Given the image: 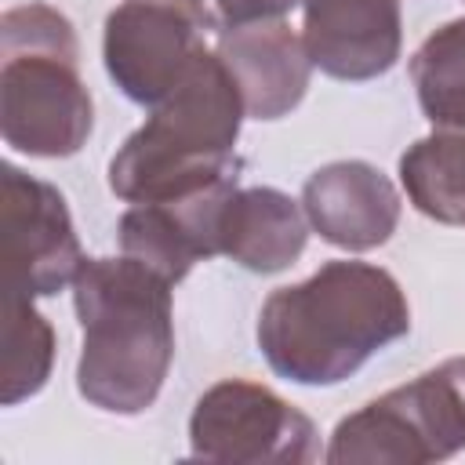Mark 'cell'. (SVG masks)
I'll return each mask as SVG.
<instances>
[{"mask_svg": "<svg viewBox=\"0 0 465 465\" xmlns=\"http://www.w3.org/2000/svg\"><path fill=\"white\" fill-rule=\"evenodd\" d=\"M411 331L396 276L371 262H327L309 280L276 287L258 312V349L294 385H338Z\"/></svg>", "mask_w": 465, "mask_h": 465, "instance_id": "cell-1", "label": "cell"}, {"mask_svg": "<svg viewBox=\"0 0 465 465\" xmlns=\"http://www.w3.org/2000/svg\"><path fill=\"white\" fill-rule=\"evenodd\" d=\"M171 287L138 258H84L73 280L76 389L91 407L131 418L156 403L174 360Z\"/></svg>", "mask_w": 465, "mask_h": 465, "instance_id": "cell-2", "label": "cell"}, {"mask_svg": "<svg viewBox=\"0 0 465 465\" xmlns=\"http://www.w3.org/2000/svg\"><path fill=\"white\" fill-rule=\"evenodd\" d=\"M243 116L225 62L203 47L185 80L149 109V120L109 160V189L127 203H167L240 178Z\"/></svg>", "mask_w": 465, "mask_h": 465, "instance_id": "cell-3", "label": "cell"}, {"mask_svg": "<svg viewBox=\"0 0 465 465\" xmlns=\"http://www.w3.org/2000/svg\"><path fill=\"white\" fill-rule=\"evenodd\" d=\"M94 105L80 80L73 22L47 4L0 18V134L15 153L62 160L80 153Z\"/></svg>", "mask_w": 465, "mask_h": 465, "instance_id": "cell-4", "label": "cell"}, {"mask_svg": "<svg viewBox=\"0 0 465 465\" xmlns=\"http://www.w3.org/2000/svg\"><path fill=\"white\" fill-rule=\"evenodd\" d=\"M458 450H465V356H450L341 418L323 458L331 465H425Z\"/></svg>", "mask_w": 465, "mask_h": 465, "instance_id": "cell-5", "label": "cell"}, {"mask_svg": "<svg viewBox=\"0 0 465 465\" xmlns=\"http://www.w3.org/2000/svg\"><path fill=\"white\" fill-rule=\"evenodd\" d=\"M189 454L232 465H302L320 454V443L312 418L269 385L222 378L189 414Z\"/></svg>", "mask_w": 465, "mask_h": 465, "instance_id": "cell-6", "label": "cell"}, {"mask_svg": "<svg viewBox=\"0 0 465 465\" xmlns=\"http://www.w3.org/2000/svg\"><path fill=\"white\" fill-rule=\"evenodd\" d=\"M211 18L178 0H124L109 11L102 58L109 80L134 105H160L207 47L200 29Z\"/></svg>", "mask_w": 465, "mask_h": 465, "instance_id": "cell-7", "label": "cell"}, {"mask_svg": "<svg viewBox=\"0 0 465 465\" xmlns=\"http://www.w3.org/2000/svg\"><path fill=\"white\" fill-rule=\"evenodd\" d=\"M4 200V276L7 294L47 298L76 280L84 254L65 207V196L25 174L15 163H4L0 174Z\"/></svg>", "mask_w": 465, "mask_h": 465, "instance_id": "cell-8", "label": "cell"}, {"mask_svg": "<svg viewBox=\"0 0 465 465\" xmlns=\"http://www.w3.org/2000/svg\"><path fill=\"white\" fill-rule=\"evenodd\" d=\"M302 40L312 69L334 80H374L403 47L400 0H305Z\"/></svg>", "mask_w": 465, "mask_h": 465, "instance_id": "cell-9", "label": "cell"}, {"mask_svg": "<svg viewBox=\"0 0 465 465\" xmlns=\"http://www.w3.org/2000/svg\"><path fill=\"white\" fill-rule=\"evenodd\" d=\"M400 193L367 160H334L316 167L302 185L309 229L341 251H374L400 225Z\"/></svg>", "mask_w": 465, "mask_h": 465, "instance_id": "cell-10", "label": "cell"}, {"mask_svg": "<svg viewBox=\"0 0 465 465\" xmlns=\"http://www.w3.org/2000/svg\"><path fill=\"white\" fill-rule=\"evenodd\" d=\"M214 51L225 62L251 120H280L298 109L309 91L312 58L305 40L283 18L222 25Z\"/></svg>", "mask_w": 465, "mask_h": 465, "instance_id": "cell-11", "label": "cell"}, {"mask_svg": "<svg viewBox=\"0 0 465 465\" xmlns=\"http://www.w3.org/2000/svg\"><path fill=\"white\" fill-rule=\"evenodd\" d=\"M236 178L196 196L167 203H134L120 218V251L156 269L167 283H182L200 258L218 254V211Z\"/></svg>", "mask_w": 465, "mask_h": 465, "instance_id": "cell-12", "label": "cell"}, {"mask_svg": "<svg viewBox=\"0 0 465 465\" xmlns=\"http://www.w3.org/2000/svg\"><path fill=\"white\" fill-rule=\"evenodd\" d=\"M309 240L302 203L272 185L232 189L218 211V254L251 272H280L294 265Z\"/></svg>", "mask_w": 465, "mask_h": 465, "instance_id": "cell-13", "label": "cell"}, {"mask_svg": "<svg viewBox=\"0 0 465 465\" xmlns=\"http://www.w3.org/2000/svg\"><path fill=\"white\" fill-rule=\"evenodd\" d=\"M407 200L432 222L465 229V131L436 127L400 156Z\"/></svg>", "mask_w": 465, "mask_h": 465, "instance_id": "cell-14", "label": "cell"}, {"mask_svg": "<svg viewBox=\"0 0 465 465\" xmlns=\"http://www.w3.org/2000/svg\"><path fill=\"white\" fill-rule=\"evenodd\" d=\"M411 84L432 127L465 131V18L429 33L411 54Z\"/></svg>", "mask_w": 465, "mask_h": 465, "instance_id": "cell-15", "label": "cell"}, {"mask_svg": "<svg viewBox=\"0 0 465 465\" xmlns=\"http://www.w3.org/2000/svg\"><path fill=\"white\" fill-rule=\"evenodd\" d=\"M54 367V331L33 309V298L7 294V323H4V378L0 403L15 407L36 396Z\"/></svg>", "mask_w": 465, "mask_h": 465, "instance_id": "cell-16", "label": "cell"}, {"mask_svg": "<svg viewBox=\"0 0 465 465\" xmlns=\"http://www.w3.org/2000/svg\"><path fill=\"white\" fill-rule=\"evenodd\" d=\"M222 25H251V22H272L294 11L305 0H211Z\"/></svg>", "mask_w": 465, "mask_h": 465, "instance_id": "cell-17", "label": "cell"}, {"mask_svg": "<svg viewBox=\"0 0 465 465\" xmlns=\"http://www.w3.org/2000/svg\"><path fill=\"white\" fill-rule=\"evenodd\" d=\"M178 4H189V7H196V11H203V0H178ZM207 15V11H203Z\"/></svg>", "mask_w": 465, "mask_h": 465, "instance_id": "cell-18", "label": "cell"}]
</instances>
